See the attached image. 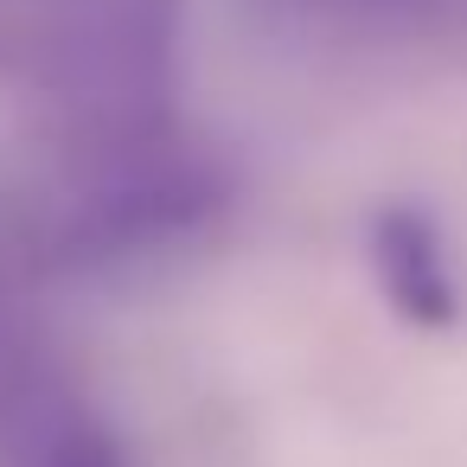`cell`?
Returning <instances> with one entry per match:
<instances>
[{
  "mask_svg": "<svg viewBox=\"0 0 467 467\" xmlns=\"http://www.w3.org/2000/svg\"><path fill=\"white\" fill-rule=\"evenodd\" d=\"M365 269L384 295V307L416 333H454L467 314L461 263L448 244V224L422 199H384L365 212Z\"/></svg>",
  "mask_w": 467,
  "mask_h": 467,
  "instance_id": "3",
  "label": "cell"
},
{
  "mask_svg": "<svg viewBox=\"0 0 467 467\" xmlns=\"http://www.w3.org/2000/svg\"><path fill=\"white\" fill-rule=\"evenodd\" d=\"M186 0H39L20 52L65 148L173 122Z\"/></svg>",
  "mask_w": 467,
  "mask_h": 467,
  "instance_id": "2",
  "label": "cell"
},
{
  "mask_svg": "<svg viewBox=\"0 0 467 467\" xmlns=\"http://www.w3.org/2000/svg\"><path fill=\"white\" fill-rule=\"evenodd\" d=\"M237 205V180L218 148L180 122L65 148L46 192L7 231L26 269L129 275L199 250Z\"/></svg>",
  "mask_w": 467,
  "mask_h": 467,
  "instance_id": "1",
  "label": "cell"
},
{
  "mask_svg": "<svg viewBox=\"0 0 467 467\" xmlns=\"http://www.w3.org/2000/svg\"><path fill=\"white\" fill-rule=\"evenodd\" d=\"M250 14L320 46H435L467 26V0H250Z\"/></svg>",
  "mask_w": 467,
  "mask_h": 467,
  "instance_id": "4",
  "label": "cell"
}]
</instances>
